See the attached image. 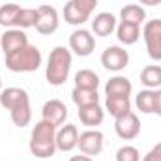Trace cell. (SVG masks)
I'll return each instance as SVG.
<instances>
[{
  "mask_svg": "<svg viewBox=\"0 0 161 161\" xmlns=\"http://www.w3.org/2000/svg\"><path fill=\"white\" fill-rule=\"evenodd\" d=\"M154 150H156V152H158V154L161 156V142H158V144L154 146Z\"/></svg>",
  "mask_w": 161,
  "mask_h": 161,
  "instance_id": "cell-32",
  "label": "cell"
},
{
  "mask_svg": "<svg viewBox=\"0 0 161 161\" xmlns=\"http://www.w3.org/2000/svg\"><path fill=\"white\" fill-rule=\"evenodd\" d=\"M131 92H133V84L124 75H114L105 84V96L111 97H129Z\"/></svg>",
  "mask_w": 161,
  "mask_h": 161,
  "instance_id": "cell-17",
  "label": "cell"
},
{
  "mask_svg": "<svg viewBox=\"0 0 161 161\" xmlns=\"http://www.w3.org/2000/svg\"><path fill=\"white\" fill-rule=\"evenodd\" d=\"M71 62H73V56H71L69 49H66L64 45L54 47L51 51L47 66H45V79H47V82L51 86H62L69 77Z\"/></svg>",
  "mask_w": 161,
  "mask_h": 161,
  "instance_id": "cell-2",
  "label": "cell"
},
{
  "mask_svg": "<svg viewBox=\"0 0 161 161\" xmlns=\"http://www.w3.org/2000/svg\"><path fill=\"white\" fill-rule=\"evenodd\" d=\"M141 161H161V156L154 150V148H152V150H150V152H148V154H146Z\"/></svg>",
  "mask_w": 161,
  "mask_h": 161,
  "instance_id": "cell-28",
  "label": "cell"
},
{
  "mask_svg": "<svg viewBox=\"0 0 161 161\" xmlns=\"http://www.w3.org/2000/svg\"><path fill=\"white\" fill-rule=\"evenodd\" d=\"M75 86L77 88H86V90H97L99 86V75L92 69H79L75 73Z\"/></svg>",
  "mask_w": 161,
  "mask_h": 161,
  "instance_id": "cell-24",
  "label": "cell"
},
{
  "mask_svg": "<svg viewBox=\"0 0 161 161\" xmlns=\"http://www.w3.org/2000/svg\"><path fill=\"white\" fill-rule=\"evenodd\" d=\"M43 56L36 45H25L23 49L6 56V68L13 73H32L41 68Z\"/></svg>",
  "mask_w": 161,
  "mask_h": 161,
  "instance_id": "cell-3",
  "label": "cell"
},
{
  "mask_svg": "<svg viewBox=\"0 0 161 161\" xmlns=\"http://www.w3.org/2000/svg\"><path fill=\"white\" fill-rule=\"evenodd\" d=\"M141 82L150 90L161 88V66H156V64L146 66L141 71Z\"/></svg>",
  "mask_w": 161,
  "mask_h": 161,
  "instance_id": "cell-23",
  "label": "cell"
},
{
  "mask_svg": "<svg viewBox=\"0 0 161 161\" xmlns=\"http://www.w3.org/2000/svg\"><path fill=\"white\" fill-rule=\"evenodd\" d=\"M79 144V129L73 124H62L56 129V150L71 152Z\"/></svg>",
  "mask_w": 161,
  "mask_h": 161,
  "instance_id": "cell-12",
  "label": "cell"
},
{
  "mask_svg": "<svg viewBox=\"0 0 161 161\" xmlns=\"http://www.w3.org/2000/svg\"><path fill=\"white\" fill-rule=\"evenodd\" d=\"M0 92H2V79H0Z\"/></svg>",
  "mask_w": 161,
  "mask_h": 161,
  "instance_id": "cell-33",
  "label": "cell"
},
{
  "mask_svg": "<svg viewBox=\"0 0 161 161\" xmlns=\"http://www.w3.org/2000/svg\"><path fill=\"white\" fill-rule=\"evenodd\" d=\"M116 25H118V21H116V17L113 13L101 11L92 19V32L96 36H99V38H107L113 32H116Z\"/></svg>",
  "mask_w": 161,
  "mask_h": 161,
  "instance_id": "cell-15",
  "label": "cell"
},
{
  "mask_svg": "<svg viewBox=\"0 0 161 161\" xmlns=\"http://www.w3.org/2000/svg\"><path fill=\"white\" fill-rule=\"evenodd\" d=\"M77 116H79V120L82 125H86L88 129H94L96 125H101V122L105 118V109L99 103L82 105V107H79Z\"/></svg>",
  "mask_w": 161,
  "mask_h": 161,
  "instance_id": "cell-14",
  "label": "cell"
},
{
  "mask_svg": "<svg viewBox=\"0 0 161 161\" xmlns=\"http://www.w3.org/2000/svg\"><path fill=\"white\" fill-rule=\"evenodd\" d=\"M58 25H60V15L53 6L43 4V6L38 8V21H36V26H34L38 34L51 36L58 30Z\"/></svg>",
  "mask_w": 161,
  "mask_h": 161,
  "instance_id": "cell-6",
  "label": "cell"
},
{
  "mask_svg": "<svg viewBox=\"0 0 161 161\" xmlns=\"http://www.w3.org/2000/svg\"><path fill=\"white\" fill-rule=\"evenodd\" d=\"M135 105L141 113L144 114H152L156 113V107H158V96H156V90H141L137 96H135Z\"/></svg>",
  "mask_w": 161,
  "mask_h": 161,
  "instance_id": "cell-19",
  "label": "cell"
},
{
  "mask_svg": "<svg viewBox=\"0 0 161 161\" xmlns=\"http://www.w3.org/2000/svg\"><path fill=\"white\" fill-rule=\"evenodd\" d=\"M41 118L51 124H54L56 127H60L62 124H66L68 118V107L66 103H62L60 99H49L43 103L41 107Z\"/></svg>",
  "mask_w": 161,
  "mask_h": 161,
  "instance_id": "cell-13",
  "label": "cell"
},
{
  "mask_svg": "<svg viewBox=\"0 0 161 161\" xmlns=\"http://www.w3.org/2000/svg\"><path fill=\"white\" fill-rule=\"evenodd\" d=\"M156 96H158V107H156V114L161 116V88L156 90Z\"/></svg>",
  "mask_w": 161,
  "mask_h": 161,
  "instance_id": "cell-30",
  "label": "cell"
},
{
  "mask_svg": "<svg viewBox=\"0 0 161 161\" xmlns=\"http://www.w3.org/2000/svg\"><path fill=\"white\" fill-rule=\"evenodd\" d=\"M142 38L148 51V56L156 62L161 60V19H152L144 23Z\"/></svg>",
  "mask_w": 161,
  "mask_h": 161,
  "instance_id": "cell-5",
  "label": "cell"
},
{
  "mask_svg": "<svg viewBox=\"0 0 161 161\" xmlns=\"http://www.w3.org/2000/svg\"><path fill=\"white\" fill-rule=\"evenodd\" d=\"M36 21H38V8H21V13L17 17V26L15 28H32L36 26Z\"/></svg>",
  "mask_w": 161,
  "mask_h": 161,
  "instance_id": "cell-26",
  "label": "cell"
},
{
  "mask_svg": "<svg viewBox=\"0 0 161 161\" xmlns=\"http://www.w3.org/2000/svg\"><path fill=\"white\" fill-rule=\"evenodd\" d=\"M21 13L19 4H4L0 6V26L4 28H15L17 26V17Z\"/></svg>",
  "mask_w": 161,
  "mask_h": 161,
  "instance_id": "cell-22",
  "label": "cell"
},
{
  "mask_svg": "<svg viewBox=\"0 0 161 161\" xmlns=\"http://www.w3.org/2000/svg\"><path fill=\"white\" fill-rule=\"evenodd\" d=\"M96 6H97V0H69L62 11L64 21L71 26H80L92 17Z\"/></svg>",
  "mask_w": 161,
  "mask_h": 161,
  "instance_id": "cell-4",
  "label": "cell"
},
{
  "mask_svg": "<svg viewBox=\"0 0 161 161\" xmlns=\"http://www.w3.org/2000/svg\"><path fill=\"white\" fill-rule=\"evenodd\" d=\"M9 116H11V122L17 127H26L30 124V120H32V109H30V97H28V94L23 96L9 109Z\"/></svg>",
  "mask_w": 161,
  "mask_h": 161,
  "instance_id": "cell-16",
  "label": "cell"
},
{
  "mask_svg": "<svg viewBox=\"0 0 161 161\" xmlns=\"http://www.w3.org/2000/svg\"><path fill=\"white\" fill-rule=\"evenodd\" d=\"M120 21L141 26L146 21V9H144V6H139V4H127V6H124L120 9Z\"/></svg>",
  "mask_w": 161,
  "mask_h": 161,
  "instance_id": "cell-20",
  "label": "cell"
},
{
  "mask_svg": "<svg viewBox=\"0 0 161 161\" xmlns=\"http://www.w3.org/2000/svg\"><path fill=\"white\" fill-rule=\"evenodd\" d=\"M116 38L122 45H135L139 38H141V26L137 25H131V23H124L120 21L116 25Z\"/></svg>",
  "mask_w": 161,
  "mask_h": 161,
  "instance_id": "cell-18",
  "label": "cell"
},
{
  "mask_svg": "<svg viewBox=\"0 0 161 161\" xmlns=\"http://www.w3.org/2000/svg\"><path fill=\"white\" fill-rule=\"evenodd\" d=\"M41 161H49V159H41Z\"/></svg>",
  "mask_w": 161,
  "mask_h": 161,
  "instance_id": "cell-34",
  "label": "cell"
},
{
  "mask_svg": "<svg viewBox=\"0 0 161 161\" xmlns=\"http://www.w3.org/2000/svg\"><path fill=\"white\" fill-rule=\"evenodd\" d=\"M28 45V36L21 28H6V32L0 36V51L8 56L19 49Z\"/></svg>",
  "mask_w": 161,
  "mask_h": 161,
  "instance_id": "cell-11",
  "label": "cell"
},
{
  "mask_svg": "<svg viewBox=\"0 0 161 161\" xmlns=\"http://www.w3.org/2000/svg\"><path fill=\"white\" fill-rule=\"evenodd\" d=\"M129 64V53L120 45H111L101 53V66L109 71H122Z\"/></svg>",
  "mask_w": 161,
  "mask_h": 161,
  "instance_id": "cell-8",
  "label": "cell"
},
{
  "mask_svg": "<svg viewBox=\"0 0 161 161\" xmlns=\"http://www.w3.org/2000/svg\"><path fill=\"white\" fill-rule=\"evenodd\" d=\"M116 161H141V152L131 144H124L116 150Z\"/></svg>",
  "mask_w": 161,
  "mask_h": 161,
  "instance_id": "cell-27",
  "label": "cell"
},
{
  "mask_svg": "<svg viewBox=\"0 0 161 161\" xmlns=\"http://www.w3.org/2000/svg\"><path fill=\"white\" fill-rule=\"evenodd\" d=\"M141 6H159L161 0H139Z\"/></svg>",
  "mask_w": 161,
  "mask_h": 161,
  "instance_id": "cell-31",
  "label": "cell"
},
{
  "mask_svg": "<svg viewBox=\"0 0 161 161\" xmlns=\"http://www.w3.org/2000/svg\"><path fill=\"white\" fill-rule=\"evenodd\" d=\"M103 133L99 129H86L79 133V144L77 148L80 150V154H86V156H99L103 152Z\"/></svg>",
  "mask_w": 161,
  "mask_h": 161,
  "instance_id": "cell-9",
  "label": "cell"
},
{
  "mask_svg": "<svg viewBox=\"0 0 161 161\" xmlns=\"http://www.w3.org/2000/svg\"><path fill=\"white\" fill-rule=\"evenodd\" d=\"M56 125L41 118L30 133V154L38 159H49L56 152Z\"/></svg>",
  "mask_w": 161,
  "mask_h": 161,
  "instance_id": "cell-1",
  "label": "cell"
},
{
  "mask_svg": "<svg viewBox=\"0 0 161 161\" xmlns=\"http://www.w3.org/2000/svg\"><path fill=\"white\" fill-rule=\"evenodd\" d=\"M96 49V38L92 36L90 30L77 28L69 36V51L75 53L77 56H90Z\"/></svg>",
  "mask_w": 161,
  "mask_h": 161,
  "instance_id": "cell-7",
  "label": "cell"
},
{
  "mask_svg": "<svg viewBox=\"0 0 161 161\" xmlns=\"http://www.w3.org/2000/svg\"><path fill=\"white\" fill-rule=\"evenodd\" d=\"M105 111L111 116L120 118V116L127 114L131 111V101H129V97H111V96H107V99H105Z\"/></svg>",
  "mask_w": 161,
  "mask_h": 161,
  "instance_id": "cell-21",
  "label": "cell"
},
{
  "mask_svg": "<svg viewBox=\"0 0 161 161\" xmlns=\"http://www.w3.org/2000/svg\"><path fill=\"white\" fill-rule=\"evenodd\" d=\"M69 161H94L90 156H86V154H80V156H71Z\"/></svg>",
  "mask_w": 161,
  "mask_h": 161,
  "instance_id": "cell-29",
  "label": "cell"
},
{
  "mask_svg": "<svg viewBox=\"0 0 161 161\" xmlns=\"http://www.w3.org/2000/svg\"><path fill=\"white\" fill-rule=\"evenodd\" d=\"M71 99L77 107L82 105H92V103H99V94L97 90H86V88H73L71 90Z\"/></svg>",
  "mask_w": 161,
  "mask_h": 161,
  "instance_id": "cell-25",
  "label": "cell"
},
{
  "mask_svg": "<svg viewBox=\"0 0 161 161\" xmlns=\"http://www.w3.org/2000/svg\"><path fill=\"white\" fill-rule=\"evenodd\" d=\"M114 131L122 141H133L135 137H139L141 133V120L139 116L129 111L127 114H124L120 118H114Z\"/></svg>",
  "mask_w": 161,
  "mask_h": 161,
  "instance_id": "cell-10",
  "label": "cell"
}]
</instances>
